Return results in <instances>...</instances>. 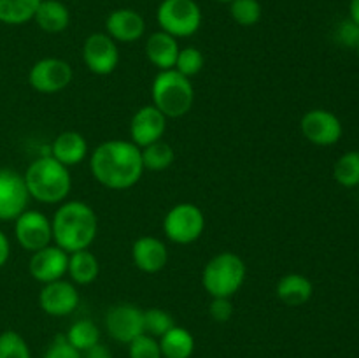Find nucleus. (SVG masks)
I'll return each mask as SVG.
<instances>
[{
    "instance_id": "34",
    "label": "nucleus",
    "mask_w": 359,
    "mask_h": 358,
    "mask_svg": "<svg viewBox=\"0 0 359 358\" xmlns=\"http://www.w3.org/2000/svg\"><path fill=\"white\" fill-rule=\"evenodd\" d=\"M42 358H83V353L77 351L74 346H70L65 333H60V336H56L55 340L49 344V347L46 350L44 357Z\"/></svg>"
},
{
    "instance_id": "4",
    "label": "nucleus",
    "mask_w": 359,
    "mask_h": 358,
    "mask_svg": "<svg viewBox=\"0 0 359 358\" xmlns=\"http://www.w3.org/2000/svg\"><path fill=\"white\" fill-rule=\"evenodd\" d=\"M153 105L165 118H181L188 114L195 102V88L189 77L175 69L160 70L151 83Z\"/></svg>"
},
{
    "instance_id": "36",
    "label": "nucleus",
    "mask_w": 359,
    "mask_h": 358,
    "mask_svg": "<svg viewBox=\"0 0 359 358\" xmlns=\"http://www.w3.org/2000/svg\"><path fill=\"white\" fill-rule=\"evenodd\" d=\"M337 39L340 44L347 46V48H358L359 44V27L354 21L346 20L339 25L337 28Z\"/></svg>"
},
{
    "instance_id": "16",
    "label": "nucleus",
    "mask_w": 359,
    "mask_h": 358,
    "mask_svg": "<svg viewBox=\"0 0 359 358\" xmlns=\"http://www.w3.org/2000/svg\"><path fill=\"white\" fill-rule=\"evenodd\" d=\"M165 130H167V118L153 104L137 109L130 119V140L140 150L163 139Z\"/></svg>"
},
{
    "instance_id": "23",
    "label": "nucleus",
    "mask_w": 359,
    "mask_h": 358,
    "mask_svg": "<svg viewBox=\"0 0 359 358\" xmlns=\"http://www.w3.org/2000/svg\"><path fill=\"white\" fill-rule=\"evenodd\" d=\"M67 274H69L70 281L74 284L86 286V284H91L93 281H97L98 274H100V263H98V258L90 249L74 251L69 255Z\"/></svg>"
},
{
    "instance_id": "30",
    "label": "nucleus",
    "mask_w": 359,
    "mask_h": 358,
    "mask_svg": "<svg viewBox=\"0 0 359 358\" xmlns=\"http://www.w3.org/2000/svg\"><path fill=\"white\" fill-rule=\"evenodd\" d=\"M203 65H205V56L195 46H186V48L179 49L177 60H175V67L179 74L186 77H195L196 74L202 72Z\"/></svg>"
},
{
    "instance_id": "40",
    "label": "nucleus",
    "mask_w": 359,
    "mask_h": 358,
    "mask_svg": "<svg viewBox=\"0 0 359 358\" xmlns=\"http://www.w3.org/2000/svg\"><path fill=\"white\" fill-rule=\"evenodd\" d=\"M217 2H221V4H230L231 0H217Z\"/></svg>"
},
{
    "instance_id": "27",
    "label": "nucleus",
    "mask_w": 359,
    "mask_h": 358,
    "mask_svg": "<svg viewBox=\"0 0 359 358\" xmlns=\"http://www.w3.org/2000/svg\"><path fill=\"white\" fill-rule=\"evenodd\" d=\"M65 337L70 346H74L77 351L84 353L91 346L100 343V329L91 319H77L67 330Z\"/></svg>"
},
{
    "instance_id": "11",
    "label": "nucleus",
    "mask_w": 359,
    "mask_h": 358,
    "mask_svg": "<svg viewBox=\"0 0 359 358\" xmlns=\"http://www.w3.org/2000/svg\"><path fill=\"white\" fill-rule=\"evenodd\" d=\"M302 135L316 146H333L342 139L344 126L337 114L328 109H311L300 119Z\"/></svg>"
},
{
    "instance_id": "24",
    "label": "nucleus",
    "mask_w": 359,
    "mask_h": 358,
    "mask_svg": "<svg viewBox=\"0 0 359 358\" xmlns=\"http://www.w3.org/2000/svg\"><path fill=\"white\" fill-rule=\"evenodd\" d=\"M158 343L163 358H189L195 351V337L184 326H172Z\"/></svg>"
},
{
    "instance_id": "7",
    "label": "nucleus",
    "mask_w": 359,
    "mask_h": 358,
    "mask_svg": "<svg viewBox=\"0 0 359 358\" xmlns=\"http://www.w3.org/2000/svg\"><path fill=\"white\" fill-rule=\"evenodd\" d=\"M205 230V216L196 204L179 202L163 218V234L174 244H193Z\"/></svg>"
},
{
    "instance_id": "17",
    "label": "nucleus",
    "mask_w": 359,
    "mask_h": 358,
    "mask_svg": "<svg viewBox=\"0 0 359 358\" xmlns=\"http://www.w3.org/2000/svg\"><path fill=\"white\" fill-rule=\"evenodd\" d=\"M105 34L116 42L132 44L146 34V20L142 14L130 7L114 9L105 18Z\"/></svg>"
},
{
    "instance_id": "1",
    "label": "nucleus",
    "mask_w": 359,
    "mask_h": 358,
    "mask_svg": "<svg viewBox=\"0 0 359 358\" xmlns=\"http://www.w3.org/2000/svg\"><path fill=\"white\" fill-rule=\"evenodd\" d=\"M90 171L95 181L105 188L116 192L132 188L144 174L140 147L132 140H105L91 153Z\"/></svg>"
},
{
    "instance_id": "18",
    "label": "nucleus",
    "mask_w": 359,
    "mask_h": 358,
    "mask_svg": "<svg viewBox=\"0 0 359 358\" xmlns=\"http://www.w3.org/2000/svg\"><path fill=\"white\" fill-rule=\"evenodd\" d=\"M132 262L140 272H160L168 262L167 246L154 235H142L132 244Z\"/></svg>"
},
{
    "instance_id": "21",
    "label": "nucleus",
    "mask_w": 359,
    "mask_h": 358,
    "mask_svg": "<svg viewBox=\"0 0 359 358\" xmlns=\"http://www.w3.org/2000/svg\"><path fill=\"white\" fill-rule=\"evenodd\" d=\"M276 293L283 304L290 305V307H298L311 300L312 293H314V284L304 274L290 272L284 274L277 281Z\"/></svg>"
},
{
    "instance_id": "22",
    "label": "nucleus",
    "mask_w": 359,
    "mask_h": 358,
    "mask_svg": "<svg viewBox=\"0 0 359 358\" xmlns=\"http://www.w3.org/2000/svg\"><path fill=\"white\" fill-rule=\"evenodd\" d=\"M34 21L46 34H62L70 25V11L62 0H41Z\"/></svg>"
},
{
    "instance_id": "3",
    "label": "nucleus",
    "mask_w": 359,
    "mask_h": 358,
    "mask_svg": "<svg viewBox=\"0 0 359 358\" xmlns=\"http://www.w3.org/2000/svg\"><path fill=\"white\" fill-rule=\"evenodd\" d=\"M30 199L41 204H62L72 190V175L69 167L46 154L35 158L23 174Z\"/></svg>"
},
{
    "instance_id": "20",
    "label": "nucleus",
    "mask_w": 359,
    "mask_h": 358,
    "mask_svg": "<svg viewBox=\"0 0 359 358\" xmlns=\"http://www.w3.org/2000/svg\"><path fill=\"white\" fill-rule=\"evenodd\" d=\"M179 41L165 32L158 30L146 41V56L158 70H170L175 67L179 55Z\"/></svg>"
},
{
    "instance_id": "32",
    "label": "nucleus",
    "mask_w": 359,
    "mask_h": 358,
    "mask_svg": "<svg viewBox=\"0 0 359 358\" xmlns=\"http://www.w3.org/2000/svg\"><path fill=\"white\" fill-rule=\"evenodd\" d=\"M0 358H32L30 347L21 333L14 330L0 333Z\"/></svg>"
},
{
    "instance_id": "33",
    "label": "nucleus",
    "mask_w": 359,
    "mask_h": 358,
    "mask_svg": "<svg viewBox=\"0 0 359 358\" xmlns=\"http://www.w3.org/2000/svg\"><path fill=\"white\" fill-rule=\"evenodd\" d=\"M130 358H163L160 350V343L156 337H151L149 333L135 337L128 344Z\"/></svg>"
},
{
    "instance_id": "14",
    "label": "nucleus",
    "mask_w": 359,
    "mask_h": 358,
    "mask_svg": "<svg viewBox=\"0 0 359 358\" xmlns=\"http://www.w3.org/2000/svg\"><path fill=\"white\" fill-rule=\"evenodd\" d=\"M39 305L46 314L55 318L69 316L79 305V291L72 281L58 279L46 283L39 291Z\"/></svg>"
},
{
    "instance_id": "13",
    "label": "nucleus",
    "mask_w": 359,
    "mask_h": 358,
    "mask_svg": "<svg viewBox=\"0 0 359 358\" xmlns=\"http://www.w3.org/2000/svg\"><path fill=\"white\" fill-rule=\"evenodd\" d=\"M28 195L25 178L13 168H0V221H14L28 209Z\"/></svg>"
},
{
    "instance_id": "26",
    "label": "nucleus",
    "mask_w": 359,
    "mask_h": 358,
    "mask_svg": "<svg viewBox=\"0 0 359 358\" xmlns=\"http://www.w3.org/2000/svg\"><path fill=\"white\" fill-rule=\"evenodd\" d=\"M140 157H142L144 171H153L161 172L167 171L175 160V151L174 147L163 139L156 140V142L149 144V146L140 150Z\"/></svg>"
},
{
    "instance_id": "35",
    "label": "nucleus",
    "mask_w": 359,
    "mask_h": 358,
    "mask_svg": "<svg viewBox=\"0 0 359 358\" xmlns=\"http://www.w3.org/2000/svg\"><path fill=\"white\" fill-rule=\"evenodd\" d=\"M209 314L214 321L226 323L233 316V304L231 298H212L209 305Z\"/></svg>"
},
{
    "instance_id": "15",
    "label": "nucleus",
    "mask_w": 359,
    "mask_h": 358,
    "mask_svg": "<svg viewBox=\"0 0 359 358\" xmlns=\"http://www.w3.org/2000/svg\"><path fill=\"white\" fill-rule=\"evenodd\" d=\"M69 267V253L63 251L56 244H49L39 251L32 253L28 270L37 283H53L67 276Z\"/></svg>"
},
{
    "instance_id": "29",
    "label": "nucleus",
    "mask_w": 359,
    "mask_h": 358,
    "mask_svg": "<svg viewBox=\"0 0 359 358\" xmlns=\"http://www.w3.org/2000/svg\"><path fill=\"white\" fill-rule=\"evenodd\" d=\"M228 6H230L231 20L241 27H255L263 16V7L259 0H231Z\"/></svg>"
},
{
    "instance_id": "28",
    "label": "nucleus",
    "mask_w": 359,
    "mask_h": 358,
    "mask_svg": "<svg viewBox=\"0 0 359 358\" xmlns=\"http://www.w3.org/2000/svg\"><path fill=\"white\" fill-rule=\"evenodd\" d=\"M333 178L344 188L359 186V151L353 150L344 153L333 165Z\"/></svg>"
},
{
    "instance_id": "25",
    "label": "nucleus",
    "mask_w": 359,
    "mask_h": 358,
    "mask_svg": "<svg viewBox=\"0 0 359 358\" xmlns=\"http://www.w3.org/2000/svg\"><path fill=\"white\" fill-rule=\"evenodd\" d=\"M41 0H0V23L25 25L34 20Z\"/></svg>"
},
{
    "instance_id": "31",
    "label": "nucleus",
    "mask_w": 359,
    "mask_h": 358,
    "mask_svg": "<svg viewBox=\"0 0 359 358\" xmlns=\"http://www.w3.org/2000/svg\"><path fill=\"white\" fill-rule=\"evenodd\" d=\"M172 326H175L174 318L165 309L151 307L144 311V333H149L151 337L160 339Z\"/></svg>"
},
{
    "instance_id": "6",
    "label": "nucleus",
    "mask_w": 359,
    "mask_h": 358,
    "mask_svg": "<svg viewBox=\"0 0 359 358\" xmlns=\"http://www.w3.org/2000/svg\"><path fill=\"white\" fill-rule=\"evenodd\" d=\"M161 32L179 39L195 35L202 27V9L196 0H161L156 9Z\"/></svg>"
},
{
    "instance_id": "9",
    "label": "nucleus",
    "mask_w": 359,
    "mask_h": 358,
    "mask_svg": "<svg viewBox=\"0 0 359 358\" xmlns=\"http://www.w3.org/2000/svg\"><path fill=\"white\" fill-rule=\"evenodd\" d=\"M14 235L23 249L30 253L39 251L53 244L51 220L41 211L27 209L14 220Z\"/></svg>"
},
{
    "instance_id": "2",
    "label": "nucleus",
    "mask_w": 359,
    "mask_h": 358,
    "mask_svg": "<svg viewBox=\"0 0 359 358\" xmlns=\"http://www.w3.org/2000/svg\"><path fill=\"white\" fill-rule=\"evenodd\" d=\"M53 244L65 253L90 249L98 234V218L93 207L83 200H65L51 220Z\"/></svg>"
},
{
    "instance_id": "41",
    "label": "nucleus",
    "mask_w": 359,
    "mask_h": 358,
    "mask_svg": "<svg viewBox=\"0 0 359 358\" xmlns=\"http://www.w3.org/2000/svg\"><path fill=\"white\" fill-rule=\"evenodd\" d=\"M356 49H358V55H359V44H358V48H356Z\"/></svg>"
},
{
    "instance_id": "10",
    "label": "nucleus",
    "mask_w": 359,
    "mask_h": 358,
    "mask_svg": "<svg viewBox=\"0 0 359 358\" xmlns=\"http://www.w3.org/2000/svg\"><path fill=\"white\" fill-rule=\"evenodd\" d=\"M83 62L97 76H109L119 65V48L105 32L88 35L83 44Z\"/></svg>"
},
{
    "instance_id": "19",
    "label": "nucleus",
    "mask_w": 359,
    "mask_h": 358,
    "mask_svg": "<svg viewBox=\"0 0 359 358\" xmlns=\"http://www.w3.org/2000/svg\"><path fill=\"white\" fill-rule=\"evenodd\" d=\"M88 151L90 147H88V140L84 139L83 133L76 132V130H65L55 137L49 154L70 168L74 165H79L88 157Z\"/></svg>"
},
{
    "instance_id": "38",
    "label": "nucleus",
    "mask_w": 359,
    "mask_h": 358,
    "mask_svg": "<svg viewBox=\"0 0 359 358\" xmlns=\"http://www.w3.org/2000/svg\"><path fill=\"white\" fill-rule=\"evenodd\" d=\"M11 258V242L7 235L0 230V269L9 262Z\"/></svg>"
},
{
    "instance_id": "5",
    "label": "nucleus",
    "mask_w": 359,
    "mask_h": 358,
    "mask_svg": "<svg viewBox=\"0 0 359 358\" xmlns=\"http://www.w3.org/2000/svg\"><path fill=\"white\" fill-rule=\"evenodd\" d=\"M248 267L238 255L223 251L212 256L202 270V286L212 298H231L244 286Z\"/></svg>"
},
{
    "instance_id": "39",
    "label": "nucleus",
    "mask_w": 359,
    "mask_h": 358,
    "mask_svg": "<svg viewBox=\"0 0 359 358\" xmlns=\"http://www.w3.org/2000/svg\"><path fill=\"white\" fill-rule=\"evenodd\" d=\"M349 20L359 27V0H351L349 2Z\"/></svg>"
},
{
    "instance_id": "12",
    "label": "nucleus",
    "mask_w": 359,
    "mask_h": 358,
    "mask_svg": "<svg viewBox=\"0 0 359 358\" xmlns=\"http://www.w3.org/2000/svg\"><path fill=\"white\" fill-rule=\"evenodd\" d=\"M104 323L112 339L121 344H130L135 337L144 333V309L121 302L105 312Z\"/></svg>"
},
{
    "instance_id": "37",
    "label": "nucleus",
    "mask_w": 359,
    "mask_h": 358,
    "mask_svg": "<svg viewBox=\"0 0 359 358\" xmlns=\"http://www.w3.org/2000/svg\"><path fill=\"white\" fill-rule=\"evenodd\" d=\"M83 358H112V353L105 344L98 343L95 346H91L90 350L84 351Z\"/></svg>"
},
{
    "instance_id": "8",
    "label": "nucleus",
    "mask_w": 359,
    "mask_h": 358,
    "mask_svg": "<svg viewBox=\"0 0 359 358\" xmlns=\"http://www.w3.org/2000/svg\"><path fill=\"white\" fill-rule=\"evenodd\" d=\"M74 70L69 62L55 56H48L32 65L28 72V83L42 95L60 93L72 83Z\"/></svg>"
}]
</instances>
